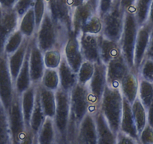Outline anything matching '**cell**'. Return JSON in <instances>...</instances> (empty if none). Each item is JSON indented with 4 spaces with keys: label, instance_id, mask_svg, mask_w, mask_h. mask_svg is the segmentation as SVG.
Returning a JSON list of instances; mask_svg holds the SVG:
<instances>
[{
    "label": "cell",
    "instance_id": "6da1fadb",
    "mask_svg": "<svg viewBox=\"0 0 153 144\" xmlns=\"http://www.w3.org/2000/svg\"><path fill=\"white\" fill-rule=\"evenodd\" d=\"M71 32L63 25L54 21L47 11L41 25L37 29L35 39L43 53L51 49L62 51Z\"/></svg>",
    "mask_w": 153,
    "mask_h": 144
},
{
    "label": "cell",
    "instance_id": "7a4b0ae2",
    "mask_svg": "<svg viewBox=\"0 0 153 144\" xmlns=\"http://www.w3.org/2000/svg\"><path fill=\"white\" fill-rule=\"evenodd\" d=\"M90 111L91 104L87 85L78 83L70 92V120L67 143H75L79 125Z\"/></svg>",
    "mask_w": 153,
    "mask_h": 144
},
{
    "label": "cell",
    "instance_id": "3957f363",
    "mask_svg": "<svg viewBox=\"0 0 153 144\" xmlns=\"http://www.w3.org/2000/svg\"><path fill=\"white\" fill-rule=\"evenodd\" d=\"M123 105V96L120 88L110 87L107 85L103 93L99 110L104 114L116 135L120 131Z\"/></svg>",
    "mask_w": 153,
    "mask_h": 144
},
{
    "label": "cell",
    "instance_id": "277c9868",
    "mask_svg": "<svg viewBox=\"0 0 153 144\" xmlns=\"http://www.w3.org/2000/svg\"><path fill=\"white\" fill-rule=\"evenodd\" d=\"M139 27L134 13L126 12L124 28L120 45L122 55L131 70H134V48Z\"/></svg>",
    "mask_w": 153,
    "mask_h": 144
},
{
    "label": "cell",
    "instance_id": "5b68a950",
    "mask_svg": "<svg viewBox=\"0 0 153 144\" xmlns=\"http://www.w3.org/2000/svg\"><path fill=\"white\" fill-rule=\"evenodd\" d=\"M56 107L53 117L57 143H67V134L70 120V92L61 88L55 92Z\"/></svg>",
    "mask_w": 153,
    "mask_h": 144
},
{
    "label": "cell",
    "instance_id": "8992f818",
    "mask_svg": "<svg viewBox=\"0 0 153 144\" xmlns=\"http://www.w3.org/2000/svg\"><path fill=\"white\" fill-rule=\"evenodd\" d=\"M126 11L120 3L113 4L111 9L101 17L103 28L101 35L106 39L120 42L124 28Z\"/></svg>",
    "mask_w": 153,
    "mask_h": 144
},
{
    "label": "cell",
    "instance_id": "52a82bcc",
    "mask_svg": "<svg viewBox=\"0 0 153 144\" xmlns=\"http://www.w3.org/2000/svg\"><path fill=\"white\" fill-rule=\"evenodd\" d=\"M8 115L11 143H21L24 140L27 132V128L26 127L23 111H22L20 95H18L16 92L11 106L8 110Z\"/></svg>",
    "mask_w": 153,
    "mask_h": 144
},
{
    "label": "cell",
    "instance_id": "ba28073f",
    "mask_svg": "<svg viewBox=\"0 0 153 144\" xmlns=\"http://www.w3.org/2000/svg\"><path fill=\"white\" fill-rule=\"evenodd\" d=\"M107 86L106 65L102 62L95 63V71L87 84L91 104L90 114H93L99 109L103 93Z\"/></svg>",
    "mask_w": 153,
    "mask_h": 144
},
{
    "label": "cell",
    "instance_id": "9c48e42d",
    "mask_svg": "<svg viewBox=\"0 0 153 144\" xmlns=\"http://www.w3.org/2000/svg\"><path fill=\"white\" fill-rule=\"evenodd\" d=\"M15 94L14 82L11 75L8 56H0V101L6 111L9 109Z\"/></svg>",
    "mask_w": 153,
    "mask_h": 144
},
{
    "label": "cell",
    "instance_id": "30bf717a",
    "mask_svg": "<svg viewBox=\"0 0 153 144\" xmlns=\"http://www.w3.org/2000/svg\"><path fill=\"white\" fill-rule=\"evenodd\" d=\"M47 11L54 21L65 26L72 33V14L74 8L70 0H46Z\"/></svg>",
    "mask_w": 153,
    "mask_h": 144
},
{
    "label": "cell",
    "instance_id": "8fae6325",
    "mask_svg": "<svg viewBox=\"0 0 153 144\" xmlns=\"http://www.w3.org/2000/svg\"><path fill=\"white\" fill-rule=\"evenodd\" d=\"M29 72L32 84L38 85L42 81V77L46 69L44 60V53L38 48L35 37L29 42Z\"/></svg>",
    "mask_w": 153,
    "mask_h": 144
},
{
    "label": "cell",
    "instance_id": "7c38bea8",
    "mask_svg": "<svg viewBox=\"0 0 153 144\" xmlns=\"http://www.w3.org/2000/svg\"><path fill=\"white\" fill-rule=\"evenodd\" d=\"M20 17L14 8L0 6V56L4 54V46L7 39L18 29Z\"/></svg>",
    "mask_w": 153,
    "mask_h": 144
},
{
    "label": "cell",
    "instance_id": "4fadbf2b",
    "mask_svg": "<svg viewBox=\"0 0 153 144\" xmlns=\"http://www.w3.org/2000/svg\"><path fill=\"white\" fill-rule=\"evenodd\" d=\"M130 70V68L122 54L110 60L106 65L107 86L120 88L122 80Z\"/></svg>",
    "mask_w": 153,
    "mask_h": 144
},
{
    "label": "cell",
    "instance_id": "5bb4252c",
    "mask_svg": "<svg viewBox=\"0 0 153 144\" xmlns=\"http://www.w3.org/2000/svg\"><path fill=\"white\" fill-rule=\"evenodd\" d=\"M62 55L70 67L77 73L84 61L77 35L73 33L71 34L63 48Z\"/></svg>",
    "mask_w": 153,
    "mask_h": 144
},
{
    "label": "cell",
    "instance_id": "9a60e30c",
    "mask_svg": "<svg viewBox=\"0 0 153 144\" xmlns=\"http://www.w3.org/2000/svg\"><path fill=\"white\" fill-rule=\"evenodd\" d=\"M95 14H98L97 11L89 0H86L82 5L75 7L72 14V33L78 36L85 25Z\"/></svg>",
    "mask_w": 153,
    "mask_h": 144
},
{
    "label": "cell",
    "instance_id": "2e32d148",
    "mask_svg": "<svg viewBox=\"0 0 153 144\" xmlns=\"http://www.w3.org/2000/svg\"><path fill=\"white\" fill-rule=\"evenodd\" d=\"M75 143H98L96 125H95V118L92 114L89 113L86 114L79 125Z\"/></svg>",
    "mask_w": 153,
    "mask_h": 144
},
{
    "label": "cell",
    "instance_id": "e0dca14e",
    "mask_svg": "<svg viewBox=\"0 0 153 144\" xmlns=\"http://www.w3.org/2000/svg\"><path fill=\"white\" fill-rule=\"evenodd\" d=\"M152 28V26L147 22L138 29L134 48V70L137 72L146 57Z\"/></svg>",
    "mask_w": 153,
    "mask_h": 144
},
{
    "label": "cell",
    "instance_id": "ac0fdd59",
    "mask_svg": "<svg viewBox=\"0 0 153 144\" xmlns=\"http://www.w3.org/2000/svg\"><path fill=\"white\" fill-rule=\"evenodd\" d=\"M98 35L80 33L78 35L80 49L84 60L92 63L101 61L98 45Z\"/></svg>",
    "mask_w": 153,
    "mask_h": 144
},
{
    "label": "cell",
    "instance_id": "d6986e66",
    "mask_svg": "<svg viewBox=\"0 0 153 144\" xmlns=\"http://www.w3.org/2000/svg\"><path fill=\"white\" fill-rule=\"evenodd\" d=\"M96 125L98 143L99 144H116L117 135L113 133L110 125L107 122L105 117L99 109L93 114Z\"/></svg>",
    "mask_w": 153,
    "mask_h": 144
},
{
    "label": "cell",
    "instance_id": "ffe728a7",
    "mask_svg": "<svg viewBox=\"0 0 153 144\" xmlns=\"http://www.w3.org/2000/svg\"><path fill=\"white\" fill-rule=\"evenodd\" d=\"M140 77L134 70H130L120 83V89L123 98L132 104L138 97Z\"/></svg>",
    "mask_w": 153,
    "mask_h": 144
},
{
    "label": "cell",
    "instance_id": "44dd1931",
    "mask_svg": "<svg viewBox=\"0 0 153 144\" xmlns=\"http://www.w3.org/2000/svg\"><path fill=\"white\" fill-rule=\"evenodd\" d=\"M57 70L59 77V88L70 92L71 90L78 83L77 73L70 67L63 55Z\"/></svg>",
    "mask_w": 153,
    "mask_h": 144
},
{
    "label": "cell",
    "instance_id": "7402d4cb",
    "mask_svg": "<svg viewBox=\"0 0 153 144\" xmlns=\"http://www.w3.org/2000/svg\"><path fill=\"white\" fill-rule=\"evenodd\" d=\"M120 131L137 140L139 143V134L137 129L131 109V104L123 98V114H122Z\"/></svg>",
    "mask_w": 153,
    "mask_h": 144
},
{
    "label": "cell",
    "instance_id": "603a6c76",
    "mask_svg": "<svg viewBox=\"0 0 153 144\" xmlns=\"http://www.w3.org/2000/svg\"><path fill=\"white\" fill-rule=\"evenodd\" d=\"M29 42H30V39L25 38L21 46L15 52L8 56V67H9L11 75L14 82L17 79V75H18L19 72L23 64L25 57H26L28 49H29Z\"/></svg>",
    "mask_w": 153,
    "mask_h": 144
},
{
    "label": "cell",
    "instance_id": "cb8c5ba5",
    "mask_svg": "<svg viewBox=\"0 0 153 144\" xmlns=\"http://www.w3.org/2000/svg\"><path fill=\"white\" fill-rule=\"evenodd\" d=\"M98 38L100 59L104 64L107 65L110 60L121 55L122 52L120 42L106 39L101 34L98 35Z\"/></svg>",
    "mask_w": 153,
    "mask_h": 144
},
{
    "label": "cell",
    "instance_id": "d4e9b609",
    "mask_svg": "<svg viewBox=\"0 0 153 144\" xmlns=\"http://www.w3.org/2000/svg\"><path fill=\"white\" fill-rule=\"evenodd\" d=\"M37 91L40 98L42 109L46 117L53 119L56 107L55 92L46 89L41 84L37 85Z\"/></svg>",
    "mask_w": 153,
    "mask_h": 144
},
{
    "label": "cell",
    "instance_id": "484cf974",
    "mask_svg": "<svg viewBox=\"0 0 153 144\" xmlns=\"http://www.w3.org/2000/svg\"><path fill=\"white\" fill-rule=\"evenodd\" d=\"M37 85L32 84L27 90L20 95L21 98V107L23 111V117H24L25 124L27 130L29 129V122H30L31 116L34 109L36 97Z\"/></svg>",
    "mask_w": 153,
    "mask_h": 144
},
{
    "label": "cell",
    "instance_id": "4316f807",
    "mask_svg": "<svg viewBox=\"0 0 153 144\" xmlns=\"http://www.w3.org/2000/svg\"><path fill=\"white\" fill-rule=\"evenodd\" d=\"M29 51L28 49L25 60L22 65L21 69L17 75V79L14 81V89L15 92L18 95H21L23 92L27 90L29 87L32 86V80H31L30 72H29Z\"/></svg>",
    "mask_w": 153,
    "mask_h": 144
},
{
    "label": "cell",
    "instance_id": "83f0119b",
    "mask_svg": "<svg viewBox=\"0 0 153 144\" xmlns=\"http://www.w3.org/2000/svg\"><path fill=\"white\" fill-rule=\"evenodd\" d=\"M36 143L42 144H51L57 143L56 131L53 119L46 117L37 134Z\"/></svg>",
    "mask_w": 153,
    "mask_h": 144
},
{
    "label": "cell",
    "instance_id": "f1b7e54d",
    "mask_svg": "<svg viewBox=\"0 0 153 144\" xmlns=\"http://www.w3.org/2000/svg\"><path fill=\"white\" fill-rule=\"evenodd\" d=\"M18 29L25 38L33 39L37 32L36 22L33 8H31L20 17Z\"/></svg>",
    "mask_w": 153,
    "mask_h": 144
},
{
    "label": "cell",
    "instance_id": "f546056e",
    "mask_svg": "<svg viewBox=\"0 0 153 144\" xmlns=\"http://www.w3.org/2000/svg\"><path fill=\"white\" fill-rule=\"evenodd\" d=\"M45 119H46V116H45V112L42 109L38 91H36L35 106H34L33 111H32V116H31L30 122H29V130L36 137V139L37 134L40 130L43 122H45Z\"/></svg>",
    "mask_w": 153,
    "mask_h": 144
},
{
    "label": "cell",
    "instance_id": "4dcf8cb0",
    "mask_svg": "<svg viewBox=\"0 0 153 144\" xmlns=\"http://www.w3.org/2000/svg\"><path fill=\"white\" fill-rule=\"evenodd\" d=\"M131 109L137 129L140 134L147 125V110L138 97L131 104Z\"/></svg>",
    "mask_w": 153,
    "mask_h": 144
},
{
    "label": "cell",
    "instance_id": "1f68e13d",
    "mask_svg": "<svg viewBox=\"0 0 153 144\" xmlns=\"http://www.w3.org/2000/svg\"><path fill=\"white\" fill-rule=\"evenodd\" d=\"M11 143L8 111L0 101V143Z\"/></svg>",
    "mask_w": 153,
    "mask_h": 144
},
{
    "label": "cell",
    "instance_id": "d6a6232c",
    "mask_svg": "<svg viewBox=\"0 0 153 144\" xmlns=\"http://www.w3.org/2000/svg\"><path fill=\"white\" fill-rule=\"evenodd\" d=\"M40 84L46 89L54 92L59 89V77L58 70L46 68Z\"/></svg>",
    "mask_w": 153,
    "mask_h": 144
},
{
    "label": "cell",
    "instance_id": "836d02e7",
    "mask_svg": "<svg viewBox=\"0 0 153 144\" xmlns=\"http://www.w3.org/2000/svg\"><path fill=\"white\" fill-rule=\"evenodd\" d=\"M138 98L147 109L153 101V83L140 78Z\"/></svg>",
    "mask_w": 153,
    "mask_h": 144
},
{
    "label": "cell",
    "instance_id": "e575fe53",
    "mask_svg": "<svg viewBox=\"0 0 153 144\" xmlns=\"http://www.w3.org/2000/svg\"><path fill=\"white\" fill-rule=\"evenodd\" d=\"M152 0H136L134 13L140 26L147 23L149 12Z\"/></svg>",
    "mask_w": 153,
    "mask_h": 144
},
{
    "label": "cell",
    "instance_id": "d590c367",
    "mask_svg": "<svg viewBox=\"0 0 153 144\" xmlns=\"http://www.w3.org/2000/svg\"><path fill=\"white\" fill-rule=\"evenodd\" d=\"M25 37L18 29L10 34L4 46V54L9 56L15 52L22 45Z\"/></svg>",
    "mask_w": 153,
    "mask_h": 144
},
{
    "label": "cell",
    "instance_id": "8d00e7d4",
    "mask_svg": "<svg viewBox=\"0 0 153 144\" xmlns=\"http://www.w3.org/2000/svg\"><path fill=\"white\" fill-rule=\"evenodd\" d=\"M95 71V63L84 60L77 71L78 83L82 85H87L92 77Z\"/></svg>",
    "mask_w": 153,
    "mask_h": 144
},
{
    "label": "cell",
    "instance_id": "74e56055",
    "mask_svg": "<svg viewBox=\"0 0 153 144\" xmlns=\"http://www.w3.org/2000/svg\"><path fill=\"white\" fill-rule=\"evenodd\" d=\"M62 59V51L51 49L44 53V60L47 68H58Z\"/></svg>",
    "mask_w": 153,
    "mask_h": 144
},
{
    "label": "cell",
    "instance_id": "f35d334b",
    "mask_svg": "<svg viewBox=\"0 0 153 144\" xmlns=\"http://www.w3.org/2000/svg\"><path fill=\"white\" fill-rule=\"evenodd\" d=\"M102 19L98 14H95L91 17L90 20L85 25L84 27L82 29L81 33L99 35L102 32Z\"/></svg>",
    "mask_w": 153,
    "mask_h": 144
},
{
    "label": "cell",
    "instance_id": "ab89813d",
    "mask_svg": "<svg viewBox=\"0 0 153 144\" xmlns=\"http://www.w3.org/2000/svg\"><path fill=\"white\" fill-rule=\"evenodd\" d=\"M140 78L153 83V60L145 57L137 71Z\"/></svg>",
    "mask_w": 153,
    "mask_h": 144
},
{
    "label": "cell",
    "instance_id": "60d3db41",
    "mask_svg": "<svg viewBox=\"0 0 153 144\" xmlns=\"http://www.w3.org/2000/svg\"><path fill=\"white\" fill-rule=\"evenodd\" d=\"M32 8L35 13V22H36V26L38 29L47 12L46 0H35Z\"/></svg>",
    "mask_w": 153,
    "mask_h": 144
},
{
    "label": "cell",
    "instance_id": "b9f144b4",
    "mask_svg": "<svg viewBox=\"0 0 153 144\" xmlns=\"http://www.w3.org/2000/svg\"><path fill=\"white\" fill-rule=\"evenodd\" d=\"M34 2L35 0H18L14 5V9L20 18L29 8H32Z\"/></svg>",
    "mask_w": 153,
    "mask_h": 144
},
{
    "label": "cell",
    "instance_id": "7bdbcfd3",
    "mask_svg": "<svg viewBox=\"0 0 153 144\" xmlns=\"http://www.w3.org/2000/svg\"><path fill=\"white\" fill-rule=\"evenodd\" d=\"M139 143H153V128L148 124L145 126L142 131L139 134Z\"/></svg>",
    "mask_w": 153,
    "mask_h": 144
},
{
    "label": "cell",
    "instance_id": "ee69618b",
    "mask_svg": "<svg viewBox=\"0 0 153 144\" xmlns=\"http://www.w3.org/2000/svg\"><path fill=\"white\" fill-rule=\"evenodd\" d=\"M113 5V0H98V5L97 13L100 17L108 12Z\"/></svg>",
    "mask_w": 153,
    "mask_h": 144
},
{
    "label": "cell",
    "instance_id": "f6af8a7d",
    "mask_svg": "<svg viewBox=\"0 0 153 144\" xmlns=\"http://www.w3.org/2000/svg\"><path fill=\"white\" fill-rule=\"evenodd\" d=\"M138 141L137 140L134 139L131 136H129L127 134L120 131L119 133L117 134V143H137Z\"/></svg>",
    "mask_w": 153,
    "mask_h": 144
},
{
    "label": "cell",
    "instance_id": "bcb514c9",
    "mask_svg": "<svg viewBox=\"0 0 153 144\" xmlns=\"http://www.w3.org/2000/svg\"><path fill=\"white\" fill-rule=\"evenodd\" d=\"M136 0H120V6L126 12H133Z\"/></svg>",
    "mask_w": 153,
    "mask_h": 144
},
{
    "label": "cell",
    "instance_id": "7dc6e473",
    "mask_svg": "<svg viewBox=\"0 0 153 144\" xmlns=\"http://www.w3.org/2000/svg\"><path fill=\"white\" fill-rule=\"evenodd\" d=\"M146 57H148L153 60V26L152 28L151 33H150L149 42V46L147 48L146 53Z\"/></svg>",
    "mask_w": 153,
    "mask_h": 144
},
{
    "label": "cell",
    "instance_id": "c3c4849f",
    "mask_svg": "<svg viewBox=\"0 0 153 144\" xmlns=\"http://www.w3.org/2000/svg\"><path fill=\"white\" fill-rule=\"evenodd\" d=\"M147 124L153 128V101L147 108Z\"/></svg>",
    "mask_w": 153,
    "mask_h": 144
},
{
    "label": "cell",
    "instance_id": "681fc988",
    "mask_svg": "<svg viewBox=\"0 0 153 144\" xmlns=\"http://www.w3.org/2000/svg\"><path fill=\"white\" fill-rule=\"evenodd\" d=\"M18 0H0V6L5 8H14Z\"/></svg>",
    "mask_w": 153,
    "mask_h": 144
},
{
    "label": "cell",
    "instance_id": "f907efd6",
    "mask_svg": "<svg viewBox=\"0 0 153 144\" xmlns=\"http://www.w3.org/2000/svg\"><path fill=\"white\" fill-rule=\"evenodd\" d=\"M148 22L149 23L153 26V0L151 3V6L149 8V18H148Z\"/></svg>",
    "mask_w": 153,
    "mask_h": 144
},
{
    "label": "cell",
    "instance_id": "816d5d0a",
    "mask_svg": "<svg viewBox=\"0 0 153 144\" xmlns=\"http://www.w3.org/2000/svg\"><path fill=\"white\" fill-rule=\"evenodd\" d=\"M120 0H113V4L117 3V2H120Z\"/></svg>",
    "mask_w": 153,
    "mask_h": 144
}]
</instances>
